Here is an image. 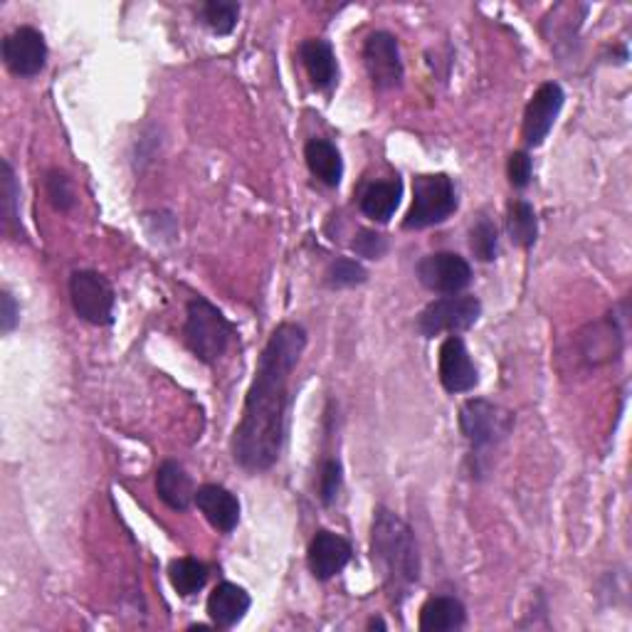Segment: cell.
Returning <instances> with one entry per match:
<instances>
[{"label":"cell","instance_id":"cell-1","mask_svg":"<svg viewBox=\"0 0 632 632\" xmlns=\"http://www.w3.org/2000/svg\"><path fill=\"white\" fill-rule=\"evenodd\" d=\"M304 349L307 331L299 324H280L267 341L232 435L235 463L248 473H267L280 459L287 433L289 381Z\"/></svg>","mask_w":632,"mask_h":632},{"label":"cell","instance_id":"cell-2","mask_svg":"<svg viewBox=\"0 0 632 632\" xmlns=\"http://www.w3.org/2000/svg\"><path fill=\"white\" fill-rule=\"evenodd\" d=\"M371 559L391 601H401L421 578V551L413 529L398 514L376 509L371 524Z\"/></svg>","mask_w":632,"mask_h":632},{"label":"cell","instance_id":"cell-3","mask_svg":"<svg viewBox=\"0 0 632 632\" xmlns=\"http://www.w3.org/2000/svg\"><path fill=\"white\" fill-rule=\"evenodd\" d=\"M232 336L235 327L216 304H210L203 297L190 299L186 309L184 341L193 356L203 363H216L228 351Z\"/></svg>","mask_w":632,"mask_h":632},{"label":"cell","instance_id":"cell-4","mask_svg":"<svg viewBox=\"0 0 632 632\" xmlns=\"http://www.w3.org/2000/svg\"><path fill=\"white\" fill-rule=\"evenodd\" d=\"M457 210V190L447 174H423L413 178V206L403 220L405 230H425L445 222Z\"/></svg>","mask_w":632,"mask_h":632},{"label":"cell","instance_id":"cell-5","mask_svg":"<svg viewBox=\"0 0 632 632\" xmlns=\"http://www.w3.org/2000/svg\"><path fill=\"white\" fill-rule=\"evenodd\" d=\"M511 427L514 415L491 401L469 398L459 408V431L475 453L497 447L511 433Z\"/></svg>","mask_w":632,"mask_h":632},{"label":"cell","instance_id":"cell-6","mask_svg":"<svg viewBox=\"0 0 632 632\" xmlns=\"http://www.w3.org/2000/svg\"><path fill=\"white\" fill-rule=\"evenodd\" d=\"M481 317V302L473 294H447L427 304L417 317V331L425 339L441 334H459L477 324Z\"/></svg>","mask_w":632,"mask_h":632},{"label":"cell","instance_id":"cell-7","mask_svg":"<svg viewBox=\"0 0 632 632\" xmlns=\"http://www.w3.org/2000/svg\"><path fill=\"white\" fill-rule=\"evenodd\" d=\"M70 299L80 319L94 327H110L114 321V287L104 274L80 270L70 277Z\"/></svg>","mask_w":632,"mask_h":632},{"label":"cell","instance_id":"cell-8","mask_svg":"<svg viewBox=\"0 0 632 632\" xmlns=\"http://www.w3.org/2000/svg\"><path fill=\"white\" fill-rule=\"evenodd\" d=\"M417 280L437 294H459L473 282V267L463 255L435 252L423 257L415 267Z\"/></svg>","mask_w":632,"mask_h":632},{"label":"cell","instance_id":"cell-9","mask_svg":"<svg viewBox=\"0 0 632 632\" xmlns=\"http://www.w3.org/2000/svg\"><path fill=\"white\" fill-rule=\"evenodd\" d=\"M363 62H366L373 87L395 90L403 84V60L401 48L391 32H371L363 45Z\"/></svg>","mask_w":632,"mask_h":632},{"label":"cell","instance_id":"cell-10","mask_svg":"<svg viewBox=\"0 0 632 632\" xmlns=\"http://www.w3.org/2000/svg\"><path fill=\"white\" fill-rule=\"evenodd\" d=\"M3 62L18 77H35L45 70L48 45L42 32L35 28H18L3 40Z\"/></svg>","mask_w":632,"mask_h":632},{"label":"cell","instance_id":"cell-11","mask_svg":"<svg viewBox=\"0 0 632 632\" xmlns=\"http://www.w3.org/2000/svg\"><path fill=\"white\" fill-rule=\"evenodd\" d=\"M566 94L559 82H543L541 87L533 92L531 102L524 114V142L529 146H541L543 138L549 136L553 122L559 120L563 110Z\"/></svg>","mask_w":632,"mask_h":632},{"label":"cell","instance_id":"cell-12","mask_svg":"<svg viewBox=\"0 0 632 632\" xmlns=\"http://www.w3.org/2000/svg\"><path fill=\"white\" fill-rule=\"evenodd\" d=\"M437 373L447 393H467L479 383V373L473 356L465 346V341L457 334L447 336L441 346V359H437Z\"/></svg>","mask_w":632,"mask_h":632},{"label":"cell","instance_id":"cell-13","mask_svg":"<svg viewBox=\"0 0 632 632\" xmlns=\"http://www.w3.org/2000/svg\"><path fill=\"white\" fill-rule=\"evenodd\" d=\"M351 556H353V549L344 537H339V533L334 531L321 529L317 531L312 543H309L307 563L314 578H319V581H329V578H334L346 569Z\"/></svg>","mask_w":632,"mask_h":632},{"label":"cell","instance_id":"cell-14","mask_svg":"<svg viewBox=\"0 0 632 632\" xmlns=\"http://www.w3.org/2000/svg\"><path fill=\"white\" fill-rule=\"evenodd\" d=\"M196 507L213 529L222 533L235 531L240 524V501L230 489L220 485H203L196 489Z\"/></svg>","mask_w":632,"mask_h":632},{"label":"cell","instance_id":"cell-15","mask_svg":"<svg viewBox=\"0 0 632 632\" xmlns=\"http://www.w3.org/2000/svg\"><path fill=\"white\" fill-rule=\"evenodd\" d=\"M578 341H581L583 359L593 366H601V363L618 359L620 349H623V331L618 329L613 314H608V319L586 327L578 334Z\"/></svg>","mask_w":632,"mask_h":632},{"label":"cell","instance_id":"cell-16","mask_svg":"<svg viewBox=\"0 0 632 632\" xmlns=\"http://www.w3.org/2000/svg\"><path fill=\"white\" fill-rule=\"evenodd\" d=\"M250 605H252L250 593L245 591L242 586L225 581L213 588V593L208 598V615L213 620V625L228 630L238 625L240 620L248 615Z\"/></svg>","mask_w":632,"mask_h":632},{"label":"cell","instance_id":"cell-17","mask_svg":"<svg viewBox=\"0 0 632 632\" xmlns=\"http://www.w3.org/2000/svg\"><path fill=\"white\" fill-rule=\"evenodd\" d=\"M156 495L168 509L174 511H186L190 509V505H196V487H193V479L184 469V465L174 463V459H168V463L158 467Z\"/></svg>","mask_w":632,"mask_h":632},{"label":"cell","instance_id":"cell-18","mask_svg":"<svg viewBox=\"0 0 632 632\" xmlns=\"http://www.w3.org/2000/svg\"><path fill=\"white\" fill-rule=\"evenodd\" d=\"M299 58H302L309 80H312L317 90L327 92L334 87L339 68H336L334 48H331L327 40H319V38L304 40L302 45H299Z\"/></svg>","mask_w":632,"mask_h":632},{"label":"cell","instance_id":"cell-19","mask_svg":"<svg viewBox=\"0 0 632 632\" xmlns=\"http://www.w3.org/2000/svg\"><path fill=\"white\" fill-rule=\"evenodd\" d=\"M467 620V610L463 601L455 595H435L421 608V630L423 632H447L459 630Z\"/></svg>","mask_w":632,"mask_h":632},{"label":"cell","instance_id":"cell-20","mask_svg":"<svg viewBox=\"0 0 632 632\" xmlns=\"http://www.w3.org/2000/svg\"><path fill=\"white\" fill-rule=\"evenodd\" d=\"M307 166L312 174L329 188H336L344 176V160H341L339 148L327 142V138H312L304 148Z\"/></svg>","mask_w":632,"mask_h":632},{"label":"cell","instance_id":"cell-21","mask_svg":"<svg viewBox=\"0 0 632 632\" xmlns=\"http://www.w3.org/2000/svg\"><path fill=\"white\" fill-rule=\"evenodd\" d=\"M401 196H403V184L398 178L379 180V184L369 186L366 193L361 196L363 216L376 222H388L393 218L395 208L401 206Z\"/></svg>","mask_w":632,"mask_h":632},{"label":"cell","instance_id":"cell-22","mask_svg":"<svg viewBox=\"0 0 632 632\" xmlns=\"http://www.w3.org/2000/svg\"><path fill=\"white\" fill-rule=\"evenodd\" d=\"M0 213H3V230L13 240L25 238L23 225H20V186L13 166L3 160V174H0Z\"/></svg>","mask_w":632,"mask_h":632},{"label":"cell","instance_id":"cell-23","mask_svg":"<svg viewBox=\"0 0 632 632\" xmlns=\"http://www.w3.org/2000/svg\"><path fill=\"white\" fill-rule=\"evenodd\" d=\"M507 232L514 245L529 250L539 238V220L537 210L527 200H511L507 210Z\"/></svg>","mask_w":632,"mask_h":632},{"label":"cell","instance_id":"cell-24","mask_svg":"<svg viewBox=\"0 0 632 632\" xmlns=\"http://www.w3.org/2000/svg\"><path fill=\"white\" fill-rule=\"evenodd\" d=\"M168 581L180 598H190L208 583V566L198 559H176L168 566Z\"/></svg>","mask_w":632,"mask_h":632},{"label":"cell","instance_id":"cell-25","mask_svg":"<svg viewBox=\"0 0 632 632\" xmlns=\"http://www.w3.org/2000/svg\"><path fill=\"white\" fill-rule=\"evenodd\" d=\"M200 18L216 35H230L238 25L240 6L230 3V0H210V3L200 6Z\"/></svg>","mask_w":632,"mask_h":632},{"label":"cell","instance_id":"cell-26","mask_svg":"<svg viewBox=\"0 0 632 632\" xmlns=\"http://www.w3.org/2000/svg\"><path fill=\"white\" fill-rule=\"evenodd\" d=\"M469 248L481 262H495L499 255V230L497 225L481 218L473 230H469Z\"/></svg>","mask_w":632,"mask_h":632},{"label":"cell","instance_id":"cell-27","mask_svg":"<svg viewBox=\"0 0 632 632\" xmlns=\"http://www.w3.org/2000/svg\"><path fill=\"white\" fill-rule=\"evenodd\" d=\"M366 280H369L366 267L356 260H351V257H339V260L331 262V267L327 270V284L331 289H349L363 284Z\"/></svg>","mask_w":632,"mask_h":632},{"label":"cell","instance_id":"cell-28","mask_svg":"<svg viewBox=\"0 0 632 632\" xmlns=\"http://www.w3.org/2000/svg\"><path fill=\"white\" fill-rule=\"evenodd\" d=\"M45 193H48L52 206L62 213L72 210L74 203H77V198H74V188H72L70 176L64 174V170H58V168L50 170V174L45 176Z\"/></svg>","mask_w":632,"mask_h":632},{"label":"cell","instance_id":"cell-29","mask_svg":"<svg viewBox=\"0 0 632 632\" xmlns=\"http://www.w3.org/2000/svg\"><path fill=\"white\" fill-rule=\"evenodd\" d=\"M341 485H344V469H341L339 459H327L321 465V475H319V499L324 507H331L339 497Z\"/></svg>","mask_w":632,"mask_h":632},{"label":"cell","instance_id":"cell-30","mask_svg":"<svg viewBox=\"0 0 632 632\" xmlns=\"http://www.w3.org/2000/svg\"><path fill=\"white\" fill-rule=\"evenodd\" d=\"M351 250L359 257H366V260H381L388 252V240L376 230H359L356 238L351 240Z\"/></svg>","mask_w":632,"mask_h":632},{"label":"cell","instance_id":"cell-31","mask_svg":"<svg viewBox=\"0 0 632 632\" xmlns=\"http://www.w3.org/2000/svg\"><path fill=\"white\" fill-rule=\"evenodd\" d=\"M509 180H511V186L514 188H519L524 190L529 184H531V174H533V160L527 152H514L509 156Z\"/></svg>","mask_w":632,"mask_h":632},{"label":"cell","instance_id":"cell-32","mask_svg":"<svg viewBox=\"0 0 632 632\" xmlns=\"http://www.w3.org/2000/svg\"><path fill=\"white\" fill-rule=\"evenodd\" d=\"M20 321V307L15 302V297L10 292H0V329L3 334H10L18 327Z\"/></svg>","mask_w":632,"mask_h":632},{"label":"cell","instance_id":"cell-33","mask_svg":"<svg viewBox=\"0 0 632 632\" xmlns=\"http://www.w3.org/2000/svg\"><path fill=\"white\" fill-rule=\"evenodd\" d=\"M371 630L373 628H379V630H385V625H383V620H371V625H369Z\"/></svg>","mask_w":632,"mask_h":632}]
</instances>
